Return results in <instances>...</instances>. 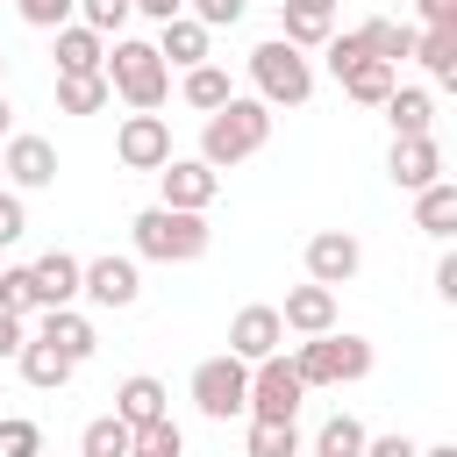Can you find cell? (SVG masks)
Instances as JSON below:
<instances>
[{"label":"cell","instance_id":"obj_1","mask_svg":"<svg viewBox=\"0 0 457 457\" xmlns=\"http://www.w3.org/2000/svg\"><path fill=\"white\" fill-rule=\"evenodd\" d=\"M271 143V107L264 100H228V107H214L207 121H200V164L207 171H228V164H243V157H257Z\"/></svg>","mask_w":457,"mask_h":457},{"label":"cell","instance_id":"obj_2","mask_svg":"<svg viewBox=\"0 0 457 457\" xmlns=\"http://www.w3.org/2000/svg\"><path fill=\"white\" fill-rule=\"evenodd\" d=\"M100 71H107V93H121L136 114H157L171 100V64L150 43H136V36H114V50H107Z\"/></svg>","mask_w":457,"mask_h":457},{"label":"cell","instance_id":"obj_3","mask_svg":"<svg viewBox=\"0 0 457 457\" xmlns=\"http://www.w3.org/2000/svg\"><path fill=\"white\" fill-rule=\"evenodd\" d=\"M129 236H136V257H150V264H193L214 243L207 214H179V207H143L129 221Z\"/></svg>","mask_w":457,"mask_h":457},{"label":"cell","instance_id":"obj_4","mask_svg":"<svg viewBox=\"0 0 457 457\" xmlns=\"http://www.w3.org/2000/svg\"><path fill=\"white\" fill-rule=\"evenodd\" d=\"M286 364H293V378H300L307 393H314V386H357V378L371 371V343L350 336V328H343V336H336V328H328V336H300V350H293Z\"/></svg>","mask_w":457,"mask_h":457},{"label":"cell","instance_id":"obj_5","mask_svg":"<svg viewBox=\"0 0 457 457\" xmlns=\"http://www.w3.org/2000/svg\"><path fill=\"white\" fill-rule=\"evenodd\" d=\"M250 79H257L250 100H264V107H307V93H314L307 50H293V43H278V36L250 50Z\"/></svg>","mask_w":457,"mask_h":457},{"label":"cell","instance_id":"obj_6","mask_svg":"<svg viewBox=\"0 0 457 457\" xmlns=\"http://www.w3.org/2000/svg\"><path fill=\"white\" fill-rule=\"evenodd\" d=\"M193 407H200L207 421H236V414H250V364H236L228 350L207 357V364H193Z\"/></svg>","mask_w":457,"mask_h":457},{"label":"cell","instance_id":"obj_7","mask_svg":"<svg viewBox=\"0 0 457 457\" xmlns=\"http://www.w3.org/2000/svg\"><path fill=\"white\" fill-rule=\"evenodd\" d=\"M300 400H307V386L293 378L286 350H278V357H264V364H250V421H293V414H300Z\"/></svg>","mask_w":457,"mask_h":457},{"label":"cell","instance_id":"obj_8","mask_svg":"<svg viewBox=\"0 0 457 457\" xmlns=\"http://www.w3.org/2000/svg\"><path fill=\"white\" fill-rule=\"evenodd\" d=\"M0 179H14L21 193H43V186H57V143H50V136H29V129H14V136L0 143Z\"/></svg>","mask_w":457,"mask_h":457},{"label":"cell","instance_id":"obj_9","mask_svg":"<svg viewBox=\"0 0 457 457\" xmlns=\"http://www.w3.org/2000/svg\"><path fill=\"white\" fill-rule=\"evenodd\" d=\"M79 300L114 307V314H121V307H136V300H143V271H136V257H114V250H107V257H93V264L79 271Z\"/></svg>","mask_w":457,"mask_h":457},{"label":"cell","instance_id":"obj_10","mask_svg":"<svg viewBox=\"0 0 457 457\" xmlns=\"http://www.w3.org/2000/svg\"><path fill=\"white\" fill-rule=\"evenodd\" d=\"M114 157H121L129 171H164V164H171V121H164V114H129V121L114 129Z\"/></svg>","mask_w":457,"mask_h":457},{"label":"cell","instance_id":"obj_11","mask_svg":"<svg viewBox=\"0 0 457 457\" xmlns=\"http://www.w3.org/2000/svg\"><path fill=\"white\" fill-rule=\"evenodd\" d=\"M157 186H164V200H157V207L207 214V207H214V193H221V171H207L200 157H171V164L157 171Z\"/></svg>","mask_w":457,"mask_h":457},{"label":"cell","instance_id":"obj_12","mask_svg":"<svg viewBox=\"0 0 457 457\" xmlns=\"http://www.w3.org/2000/svg\"><path fill=\"white\" fill-rule=\"evenodd\" d=\"M357 264H364V243L350 236V228H321V236H307V278L314 286H350L357 278Z\"/></svg>","mask_w":457,"mask_h":457},{"label":"cell","instance_id":"obj_13","mask_svg":"<svg viewBox=\"0 0 457 457\" xmlns=\"http://www.w3.org/2000/svg\"><path fill=\"white\" fill-rule=\"evenodd\" d=\"M386 171H393V186H400V193H421V186H436V179H443V143H436V136H393Z\"/></svg>","mask_w":457,"mask_h":457},{"label":"cell","instance_id":"obj_14","mask_svg":"<svg viewBox=\"0 0 457 457\" xmlns=\"http://www.w3.org/2000/svg\"><path fill=\"white\" fill-rule=\"evenodd\" d=\"M278 343H286V328H278V307H264V300L228 321V357L236 364H264V357H278Z\"/></svg>","mask_w":457,"mask_h":457},{"label":"cell","instance_id":"obj_15","mask_svg":"<svg viewBox=\"0 0 457 457\" xmlns=\"http://www.w3.org/2000/svg\"><path fill=\"white\" fill-rule=\"evenodd\" d=\"M278 328H286V336H328V328H336V293L314 286V278L293 286L286 307H278Z\"/></svg>","mask_w":457,"mask_h":457},{"label":"cell","instance_id":"obj_16","mask_svg":"<svg viewBox=\"0 0 457 457\" xmlns=\"http://www.w3.org/2000/svg\"><path fill=\"white\" fill-rule=\"evenodd\" d=\"M164 414H171V393H164V378L136 371V378H121V386H114V421H129V428H150V421H164Z\"/></svg>","mask_w":457,"mask_h":457},{"label":"cell","instance_id":"obj_17","mask_svg":"<svg viewBox=\"0 0 457 457\" xmlns=\"http://www.w3.org/2000/svg\"><path fill=\"white\" fill-rule=\"evenodd\" d=\"M79 271H86V264H79L71 250H43V257L29 264V278H36V300H43V314H50V307H71V300H79Z\"/></svg>","mask_w":457,"mask_h":457},{"label":"cell","instance_id":"obj_18","mask_svg":"<svg viewBox=\"0 0 457 457\" xmlns=\"http://www.w3.org/2000/svg\"><path fill=\"white\" fill-rule=\"evenodd\" d=\"M50 57H57V79H93V71L107 64V43H100V36L86 29V21H64V29H57V50H50Z\"/></svg>","mask_w":457,"mask_h":457},{"label":"cell","instance_id":"obj_19","mask_svg":"<svg viewBox=\"0 0 457 457\" xmlns=\"http://www.w3.org/2000/svg\"><path fill=\"white\" fill-rule=\"evenodd\" d=\"M36 336H43V343H50V350H57V357H71V364H86V357H93V350H100V336H93V321H86V314H79V307H50V314H43V328H36Z\"/></svg>","mask_w":457,"mask_h":457},{"label":"cell","instance_id":"obj_20","mask_svg":"<svg viewBox=\"0 0 457 457\" xmlns=\"http://www.w3.org/2000/svg\"><path fill=\"white\" fill-rule=\"evenodd\" d=\"M164 64H179V71H193V64H207V29L193 21V14H171V21H157V43H150Z\"/></svg>","mask_w":457,"mask_h":457},{"label":"cell","instance_id":"obj_21","mask_svg":"<svg viewBox=\"0 0 457 457\" xmlns=\"http://www.w3.org/2000/svg\"><path fill=\"white\" fill-rule=\"evenodd\" d=\"M357 43H364V57H378V64H393V71L414 57V29H407V21H386V14L357 21Z\"/></svg>","mask_w":457,"mask_h":457},{"label":"cell","instance_id":"obj_22","mask_svg":"<svg viewBox=\"0 0 457 457\" xmlns=\"http://www.w3.org/2000/svg\"><path fill=\"white\" fill-rule=\"evenodd\" d=\"M414 228H428L436 243L457 236V179H436V186L414 193Z\"/></svg>","mask_w":457,"mask_h":457},{"label":"cell","instance_id":"obj_23","mask_svg":"<svg viewBox=\"0 0 457 457\" xmlns=\"http://www.w3.org/2000/svg\"><path fill=\"white\" fill-rule=\"evenodd\" d=\"M336 86H343L357 107H386V100H393V86H400V71H393V64H378V57H364V64H350Z\"/></svg>","mask_w":457,"mask_h":457},{"label":"cell","instance_id":"obj_24","mask_svg":"<svg viewBox=\"0 0 457 457\" xmlns=\"http://www.w3.org/2000/svg\"><path fill=\"white\" fill-rule=\"evenodd\" d=\"M386 121H393V136H436V100L421 86H393Z\"/></svg>","mask_w":457,"mask_h":457},{"label":"cell","instance_id":"obj_25","mask_svg":"<svg viewBox=\"0 0 457 457\" xmlns=\"http://www.w3.org/2000/svg\"><path fill=\"white\" fill-rule=\"evenodd\" d=\"M14 364H21V378H29V386H36V393H57V386H64V378H71V371H79V364H71V357H57V350H50V343H43V336H29V343H21V357H14Z\"/></svg>","mask_w":457,"mask_h":457},{"label":"cell","instance_id":"obj_26","mask_svg":"<svg viewBox=\"0 0 457 457\" xmlns=\"http://www.w3.org/2000/svg\"><path fill=\"white\" fill-rule=\"evenodd\" d=\"M336 36V14H314V7H278V43L293 50H321Z\"/></svg>","mask_w":457,"mask_h":457},{"label":"cell","instance_id":"obj_27","mask_svg":"<svg viewBox=\"0 0 457 457\" xmlns=\"http://www.w3.org/2000/svg\"><path fill=\"white\" fill-rule=\"evenodd\" d=\"M179 93H186V107H200V114H214V107H228V100H236V86H228V71H221V64H193Z\"/></svg>","mask_w":457,"mask_h":457},{"label":"cell","instance_id":"obj_28","mask_svg":"<svg viewBox=\"0 0 457 457\" xmlns=\"http://www.w3.org/2000/svg\"><path fill=\"white\" fill-rule=\"evenodd\" d=\"M414 57L428 64L436 86H450V79H457V29H421V36H414Z\"/></svg>","mask_w":457,"mask_h":457},{"label":"cell","instance_id":"obj_29","mask_svg":"<svg viewBox=\"0 0 457 457\" xmlns=\"http://www.w3.org/2000/svg\"><path fill=\"white\" fill-rule=\"evenodd\" d=\"M314 457H364V421L357 414H328L314 428Z\"/></svg>","mask_w":457,"mask_h":457},{"label":"cell","instance_id":"obj_30","mask_svg":"<svg viewBox=\"0 0 457 457\" xmlns=\"http://www.w3.org/2000/svg\"><path fill=\"white\" fill-rule=\"evenodd\" d=\"M0 314H14V321L43 314V300H36V278H29V264H0Z\"/></svg>","mask_w":457,"mask_h":457},{"label":"cell","instance_id":"obj_31","mask_svg":"<svg viewBox=\"0 0 457 457\" xmlns=\"http://www.w3.org/2000/svg\"><path fill=\"white\" fill-rule=\"evenodd\" d=\"M129 443H136V428H129V421H114V414H100V421H86L79 457H129Z\"/></svg>","mask_w":457,"mask_h":457},{"label":"cell","instance_id":"obj_32","mask_svg":"<svg viewBox=\"0 0 457 457\" xmlns=\"http://www.w3.org/2000/svg\"><path fill=\"white\" fill-rule=\"evenodd\" d=\"M114 93H107V71H93V79H57V107L64 114H100Z\"/></svg>","mask_w":457,"mask_h":457},{"label":"cell","instance_id":"obj_33","mask_svg":"<svg viewBox=\"0 0 457 457\" xmlns=\"http://www.w3.org/2000/svg\"><path fill=\"white\" fill-rule=\"evenodd\" d=\"M250 457H300V428L293 421H250Z\"/></svg>","mask_w":457,"mask_h":457},{"label":"cell","instance_id":"obj_34","mask_svg":"<svg viewBox=\"0 0 457 457\" xmlns=\"http://www.w3.org/2000/svg\"><path fill=\"white\" fill-rule=\"evenodd\" d=\"M129 457H186V436H179V421L164 414V421H150V428H136V443H129Z\"/></svg>","mask_w":457,"mask_h":457},{"label":"cell","instance_id":"obj_35","mask_svg":"<svg viewBox=\"0 0 457 457\" xmlns=\"http://www.w3.org/2000/svg\"><path fill=\"white\" fill-rule=\"evenodd\" d=\"M129 14H136L129 0H79V21H86L100 43H107V36H121V29H129Z\"/></svg>","mask_w":457,"mask_h":457},{"label":"cell","instance_id":"obj_36","mask_svg":"<svg viewBox=\"0 0 457 457\" xmlns=\"http://www.w3.org/2000/svg\"><path fill=\"white\" fill-rule=\"evenodd\" d=\"M0 457H43V428L29 414H0Z\"/></svg>","mask_w":457,"mask_h":457},{"label":"cell","instance_id":"obj_37","mask_svg":"<svg viewBox=\"0 0 457 457\" xmlns=\"http://www.w3.org/2000/svg\"><path fill=\"white\" fill-rule=\"evenodd\" d=\"M14 14H21L29 29H50V36H57V29L79 14V0H14Z\"/></svg>","mask_w":457,"mask_h":457},{"label":"cell","instance_id":"obj_38","mask_svg":"<svg viewBox=\"0 0 457 457\" xmlns=\"http://www.w3.org/2000/svg\"><path fill=\"white\" fill-rule=\"evenodd\" d=\"M186 14H193L200 29H236V21L250 14V0H186Z\"/></svg>","mask_w":457,"mask_h":457},{"label":"cell","instance_id":"obj_39","mask_svg":"<svg viewBox=\"0 0 457 457\" xmlns=\"http://www.w3.org/2000/svg\"><path fill=\"white\" fill-rule=\"evenodd\" d=\"M321 57H328V71H336V79H343L350 64H364V43H357V29H350V36H328V43H321Z\"/></svg>","mask_w":457,"mask_h":457},{"label":"cell","instance_id":"obj_40","mask_svg":"<svg viewBox=\"0 0 457 457\" xmlns=\"http://www.w3.org/2000/svg\"><path fill=\"white\" fill-rule=\"evenodd\" d=\"M21 236H29V207H21V193L0 186V243H21Z\"/></svg>","mask_w":457,"mask_h":457},{"label":"cell","instance_id":"obj_41","mask_svg":"<svg viewBox=\"0 0 457 457\" xmlns=\"http://www.w3.org/2000/svg\"><path fill=\"white\" fill-rule=\"evenodd\" d=\"M364 457H421V443H407V436H364Z\"/></svg>","mask_w":457,"mask_h":457},{"label":"cell","instance_id":"obj_42","mask_svg":"<svg viewBox=\"0 0 457 457\" xmlns=\"http://www.w3.org/2000/svg\"><path fill=\"white\" fill-rule=\"evenodd\" d=\"M428 14V29H457V0H414Z\"/></svg>","mask_w":457,"mask_h":457},{"label":"cell","instance_id":"obj_43","mask_svg":"<svg viewBox=\"0 0 457 457\" xmlns=\"http://www.w3.org/2000/svg\"><path fill=\"white\" fill-rule=\"evenodd\" d=\"M21 343H29V328L14 314H0V357H21Z\"/></svg>","mask_w":457,"mask_h":457},{"label":"cell","instance_id":"obj_44","mask_svg":"<svg viewBox=\"0 0 457 457\" xmlns=\"http://www.w3.org/2000/svg\"><path fill=\"white\" fill-rule=\"evenodd\" d=\"M436 293H443V300H457V257H450V250L436 257Z\"/></svg>","mask_w":457,"mask_h":457},{"label":"cell","instance_id":"obj_45","mask_svg":"<svg viewBox=\"0 0 457 457\" xmlns=\"http://www.w3.org/2000/svg\"><path fill=\"white\" fill-rule=\"evenodd\" d=\"M136 14H150V21H171V14H186V0H129Z\"/></svg>","mask_w":457,"mask_h":457},{"label":"cell","instance_id":"obj_46","mask_svg":"<svg viewBox=\"0 0 457 457\" xmlns=\"http://www.w3.org/2000/svg\"><path fill=\"white\" fill-rule=\"evenodd\" d=\"M278 7H314V14H336V0H278Z\"/></svg>","mask_w":457,"mask_h":457},{"label":"cell","instance_id":"obj_47","mask_svg":"<svg viewBox=\"0 0 457 457\" xmlns=\"http://www.w3.org/2000/svg\"><path fill=\"white\" fill-rule=\"evenodd\" d=\"M14 136V107H7V93H0V143Z\"/></svg>","mask_w":457,"mask_h":457},{"label":"cell","instance_id":"obj_48","mask_svg":"<svg viewBox=\"0 0 457 457\" xmlns=\"http://www.w3.org/2000/svg\"><path fill=\"white\" fill-rule=\"evenodd\" d=\"M421 457H457V443H428V450H421Z\"/></svg>","mask_w":457,"mask_h":457},{"label":"cell","instance_id":"obj_49","mask_svg":"<svg viewBox=\"0 0 457 457\" xmlns=\"http://www.w3.org/2000/svg\"><path fill=\"white\" fill-rule=\"evenodd\" d=\"M0 79H7V57H0Z\"/></svg>","mask_w":457,"mask_h":457}]
</instances>
